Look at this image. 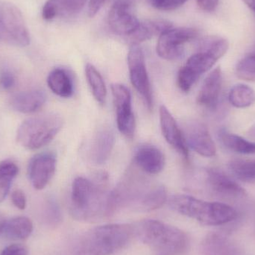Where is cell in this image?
Here are the masks:
<instances>
[{
    "instance_id": "obj_1",
    "label": "cell",
    "mask_w": 255,
    "mask_h": 255,
    "mask_svg": "<svg viewBox=\"0 0 255 255\" xmlns=\"http://www.w3.org/2000/svg\"><path fill=\"white\" fill-rule=\"evenodd\" d=\"M96 182L77 177L72 185L70 213L73 218L79 221H98L108 218L106 193L108 175L105 172L99 174Z\"/></svg>"
},
{
    "instance_id": "obj_2",
    "label": "cell",
    "mask_w": 255,
    "mask_h": 255,
    "mask_svg": "<svg viewBox=\"0 0 255 255\" xmlns=\"http://www.w3.org/2000/svg\"><path fill=\"white\" fill-rule=\"evenodd\" d=\"M133 236V225L98 226L77 238L72 246L70 255H111L125 248Z\"/></svg>"
},
{
    "instance_id": "obj_3",
    "label": "cell",
    "mask_w": 255,
    "mask_h": 255,
    "mask_svg": "<svg viewBox=\"0 0 255 255\" xmlns=\"http://www.w3.org/2000/svg\"><path fill=\"white\" fill-rule=\"evenodd\" d=\"M175 212L205 226H226L239 217L238 210L220 202H206L185 194H175L168 199Z\"/></svg>"
},
{
    "instance_id": "obj_4",
    "label": "cell",
    "mask_w": 255,
    "mask_h": 255,
    "mask_svg": "<svg viewBox=\"0 0 255 255\" xmlns=\"http://www.w3.org/2000/svg\"><path fill=\"white\" fill-rule=\"evenodd\" d=\"M134 236L159 255H183L188 250L185 232L160 220H144L133 225Z\"/></svg>"
},
{
    "instance_id": "obj_5",
    "label": "cell",
    "mask_w": 255,
    "mask_h": 255,
    "mask_svg": "<svg viewBox=\"0 0 255 255\" xmlns=\"http://www.w3.org/2000/svg\"><path fill=\"white\" fill-rule=\"evenodd\" d=\"M64 126L57 114H46L22 121L16 130L18 144L28 150H37L50 143Z\"/></svg>"
},
{
    "instance_id": "obj_6",
    "label": "cell",
    "mask_w": 255,
    "mask_h": 255,
    "mask_svg": "<svg viewBox=\"0 0 255 255\" xmlns=\"http://www.w3.org/2000/svg\"><path fill=\"white\" fill-rule=\"evenodd\" d=\"M0 40L19 47L30 43L29 33L22 13L10 3H0Z\"/></svg>"
},
{
    "instance_id": "obj_7",
    "label": "cell",
    "mask_w": 255,
    "mask_h": 255,
    "mask_svg": "<svg viewBox=\"0 0 255 255\" xmlns=\"http://www.w3.org/2000/svg\"><path fill=\"white\" fill-rule=\"evenodd\" d=\"M128 65L130 82L149 110L152 109L151 82L145 66L143 51L139 44H131L128 54Z\"/></svg>"
},
{
    "instance_id": "obj_8",
    "label": "cell",
    "mask_w": 255,
    "mask_h": 255,
    "mask_svg": "<svg viewBox=\"0 0 255 255\" xmlns=\"http://www.w3.org/2000/svg\"><path fill=\"white\" fill-rule=\"evenodd\" d=\"M199 31L193 28H171L159 36L157 43V55L167 61H175L184 55L185 43L197 37Z\"/></svg>"
},
{
    "instance_id": "obj_9",
    "label": "cell",
    "mask_w": 255,
    "mask_h": 255,
    "mask_svg": "<svg viewBox=\"0 0 255 255\" xmlns=\"http://www.w3.org/2000/svg\"><path fill=\"white\" fill-rule=\"evenodd\" d=\"M218 60L208 51H199L190 56L185 65L178 71V88L183 92L190 91L201 76L211 70Z\"/></svg>"
},
{
    "instance_id": "obj_10",
    "label": "cell",
    "mask_w": 255,
    "mask_h": 255,
    "mask_svg": "<svg viewBox=\"0 0 255 255\" xmlns=\"http://www.w3.org/2000/svg\"><path fill=\"white\" fill-rule=\"evenodd\" d=\"M112 91L116 107L118 129L126 137L132 139L134 136L136 122L132 110L130 91L121 84L112 85Z\"/></svg>"
},
{
    "instance_id": "obj_11",
    "label": "cell",
    "mask_w": 255,
    "mask_h": 255,
    "mask_svg": "<svg viewBox=\"0 0 255 255\" xmlns=\"http://www.w3.org/2000/svg\"><path fill=\"white\" fill-rule=\"evenodd\" d=\"M206 182L211 193L220 199L239 202L247 197V192L238 182L218 169L206 171Z\"/></svg>"
},
{
    "instance_id": "obj_12",
    "label": "cell",
    "mask_w": 255,
    "mask_h": 255,
    "mask_svg": "<svg viewBox=\"0 0 255 255\" xmlns=\"http://www.w3.org/2000/svg\"><path fill=\"white\" fill-rule=\"evenodd\" d=\"M56 154L52 151L38 153L28 162V177L31 185L37 190L44 189L56 171Z\"/></svg>"
},
{
    "instance_id": "obj_13",
    "label": "cell",
    "mask_w": 255,
    "mask_h": 255,
    "mask_svg": "<svg viewBox=\"0 0 255 255\" xmlns=\"http://www.w3.org/2000/svg\"><path fill=\"white\" fill-rule=\"evenodd\" d=\"M111 28L119 35L129 37L139 25L130 0H116L109 14Z\"/></svg>"
},
{
    "instance_id": "obj_14",
    "label": "cell",
    "mask_w": 255,
    "mask_h": 255,
    "mask_svg": "<svg viewBox=\"0 0 255 255\" xmlns=\"http://www.w3.org/2000/svg\"><path fill=\"white\" fill-rule=\"evenodd\" d=\"M184 136L188 147L203 157L215 156L217 148L206 126L198 121L188 122L184 127Z\"/></svg>"
},
{
    "instance_id": "obj_15",
    "label": "cell",
    "mask_w": 255,
    "mask_h": 255,
    "mask_svg": "<svg viewBox=\"0 0 255 255\" xmlns=\"http://www.w3.org/2000/svg\"><path fill=\"white\" fill-rule=\"evenodd\" d=\"M160 124L162 133L168 143L185 160H188L189 147L183 130L180 128L173 116L164 106H161L160 108Z\"/></svg>"
},
{
    "instance_id": "obj_16",
    "label": "cell",
    "mask_w": 255,
    "mask_h": 255,
    "mask_svg": "<svg viewBox=\"0 0 255 255\" xmlns=\"http://www.w3.org/2000/svg\"><path fill=\"white\" fill-rule=\"evenodd\" d=\"M133 161L142 172L148 175H157L164 169L163 152L151 144L139 145L135 151Z\"/></svg>"
},
{
    "instance_id": "obj_17",
    "label": "cell",
    "mask_w": 255,
    "mask_h": 255,
    "mask_svg": "<svg viewBox=\"0 0 255 255\" xmlns=\"http://www.w3.org/2000/svg\"><path fill=\"white\" fill-rule=\"evenodd\" d=\"M223 84V73L220 67L214 69L202 83L197 97L199 106L208 110H215L218 106Z\"/></svg>"
},
{
    "instance_id": "obj_18",
    "label": "cell",
    "mask_w": 255,
    "mask_h": 255,
    "mask_svg": "<svg viewBox=\"0 0 255 255\" xmlns=\"http://www.w3.org/2000/svg\"><path fill=\"white\" fill-rule=\"evenodd\" d=\"M200 253L202 255H245L232 239L220 232H211L204 238Z\"/></svg>"
},
{
    "instance_id": "obj_19",
    "label": "cell",
    "mask_w": 255,
    "mask_h": 255,
    "mask_svg": "<svg viewBox=\"0 0 255 255\" xmlns=\"http://www.w3.org/2000/svg\"><path fill=\"white\" fill-rule=\"evenodd\" d=\"M115 144V134L112 128L103 127L99 129L90 148L91 161L98 165L106 163L112 154Z\"/></svg>"
},
{
    "instance_id": "obj_20",
    "label": "cell",
    "mask_w": 255,
    "mask_h": 255,
    "mask_svg": "<svg viewBox=\"0 0 255 255\" xmlns=\"http://www.w3.org/2000/svg\"><path fill=\"white\" fill-rule=\"evenodd\" d=\"M46 102V93L42 90L34 89L15 94L10 97L9 104L15 112L29 115L40 111Z\"/></svg>"
},
{
    "instance_id": "obj_21",
    "label": "cell",
    "mask_w": 255,
    "mask_h": 255,
    "mask_svg": "<svg viewBox=\"0 0 255 255\" xmlns=\"http://www.w3.org/2000/svg\"><path fill=\"white\" fill-rule=\"evenodd\" d=\"M172 28V25L164 19H148L139 22L133 33L128 37L130 44H139L146 41L154 36L161 34L166 30Z\"/></svg>"
},
{
    "instance_id": "obj_22",
    "label": "cell",
    "mask_w": 255,
    "mask_h": 255,
    "mask_svg": "<svg viewBox=\"0 0 255 255\" xmlns=\"http://www.w3.org/2000/svg\"><path fill=\"white\" fill-rule=\"evenodd\" d=\"M47 85L52 93L61 98H70L74 93L73 79L64 69L52 70L48 76Z\"/></svg>"
},
{
    "instance_id": "obj_23",
    "label": "cell",
    "mask_w": 255,
    "mask_h": 255,
    "mask_svg": "<svg viewBox=\"0 0 255 255\" xmlns=\"http://www.w3.org/2000/svg\"><path fill=\"white\" fill-rule=\"evenodd\" d=\"M85 75L94 98L100 105H104L107 97V88L103 76L91 64H87Z\"/></svg>"
},
{
    "instance_id": "obj_24",
    "label": "cell",
    "mask_w": 255,
    "mask_h": 255,
    "mask_svg": "<svg viewBox=\"0 0 255 255\" xmlns=\"http://www.w3.org/2000/svg\"><path fill=\"white\" fill-rule=\"evenodd\" d=\"M34 226L32 221L26 217H17L7 221L4 232L13 239H28L32 233Z\"/></svg>"
},
{
    "instance_id": "obj_25",
    "label": "cell",
    "mask_w": 255,
    "mask_h": 255,
    "mask_svg": "<svg viewBox=\"0 0 255 255\" xmlns=\"http://www.w3.org/2000/svg\"><path fill=\"white\" fill-rule=\"evenodd\" d=\"M220 136L223 145L234 152L244 154H255V142L226 131H221Z\"/></svg>"
},
{
    "instance_id": "obj_26",
    "label": "cell",
    "mask_w": 255,
    "mask_h": 255,
    "mask_svg": "<svg viewBox=\"0 0 255 255\" xmlns=\"http://www.w3.org/2000/svg\"><path fill=\"white\" fill-rule=\"evenodd\" d=\"M229 100L237 109H245L255 103V91L244 84L235 85L229 91Z\"/></svg>"
},
{
    "instance_id": "obj_27",
    "label": "cell",
    "mask_w": 255,
    "mask_h": 255,
    "mask_svg": "<svg viewBox=\"0 0 255 255\" xmlns=\"http://www.w3.org/2000/svg\"><path fill=\"white\" fill-rule=\"evenodd\" d=\"M19 172V168L10 160L0 162V203L7 197L12 183Z\"/></svg>"
},
{
    "instance_id": "obj_28",
    "label": "cell",
    "mask_w": 255,
    "mask_h": 255,
    "mask_svg": "<svg viewBox=\"0 0 255 255\" xmlns=\"http://www.w3.org/2000/svg\"><path fill=\"white\" fill-rule=\"evenodd\" d=\"M229 169L238 179L245 182L255 181V160H233L229 163Z\"/></svg>"
},
{
    "instance_id": "obj_29",
    "label": "cell",
    "mask_w": 255,
    "mask_h": 255,
    "mask_svg": "<svg viewBox=\"0 0 255 255\" xmlns=\"http://www.w3.org/2000/svg\"><path fill=\"white\" fill-rule=\"evenodd\" d=\"M237 76L243 80L255 82V53L243 58L236 67Z\"/></svg>"
},
{
    "instance_id": "obj_30",
    "label": "cell",
    "mask_w": 255,
    "mask_h": 255,
    "mask_svg": "<svg viewBox=\"0 0 255 255\" xmlns=\"http://www.w3.org/2000/svg\"><path fill=\"white\" fill-rule=\"evenodd\" d=\"M44 219L49 226H58L62 221V213L59 205L53 199L46 201L44 208Z\"/></svg>"
},
{
    "instance_id": "obj_31",
    "label": "cell",
    "mask_w": 255,
    "mask_h": 255,
    "mask_svg": "<svg viewBox=\"0 0 255 255\" xmlns=\"http://www.w3.org/2000/svg\"><path fill=\"white\" fill-rule=\"evenodd\" d=\"M58 14L63 13H76L80 11L85 6L86 0H54Z\"/></svg>"
},
{
    "instance_id": "obj_32",
    "label": "cell",
    "mask_w": 255,
    "mask_h": 255,
    "mask_svg": "<svg viewBox=\"0 0 255 255\" xmlns=\"http://www.w3.org/2000/svg\"><path fill=\"white\" fill-rule=\"evenodd\" d=\"M187 0H150L151 4L156 9L172 10L181 7Z\"/></svg>"
},
{
    "instance_id": "obj_33",
    "label": "cell",
    "mask_w": 255,
    "mask_h": 255,
    "mask_svg": "<svg viewBox=\"0 0 255 255\" xmlns=\"http://www.w3.org/2000/svg\"><path fill=\"white\" fill-rule=\"evenodd\" d=\"M16 85V77L14 74L7 69L0 72V88L4 91L11 90Z\"/></svg>"
},
{
    "instance_id": "obj_34",
    "label": "cell",
    "mask_w": 255,
    "mask_h": 255,
    "mask_svg": "<svg viewBox=\"0 0 255 255\" xmlns=\"http://www.w3.org/2000/svg\"><path fill=\"white\" fill-rule=\"evenodd\" d=\"M12 203L17 209L23 211L26 208V196L22 190H15L11 193L10 196Z\"/></svg>"
},
{
    "instance_id": "obj_35",
    "label": "cell",
    "mask_w": 255,
    "mask_h": 255,
    "mask_svg": "<svg viewBox=\"0 0 255 255\" xmlns=\"http://www.w3.org/2000/svg\"><path fill=\"white\" fill-rule=\"evenodd\" d=\"M58 15V7H57L55 1L54 0H48L45 3L43 10H42V16H43V19H46V20H51Z\"/></svg>"
},
{
    "instance_id": "obj_36",
    "label": "cell",
    "mask_w": 255,
    "mask_h": 255,
    "mask_svg": "<svg viewBox=\"0 0 255 255\" xmlns=\"http://www.w3.org/2000/svg\"><path fill=\"white\" fill-rule=\"evenodd\" d=\"M0 255H28V250L22 244H12L5 247Z\"/></svg>"
},
{
    "instance_id": "obj_37",
    "label": "cell",
    "mask_w": 255,
    "mask_h": 255,
    "mask_svg": "<svg viewBox=\"0 0 255 255\" xmlns=\"http://www.w3.org/2000/svg\"><path fill=\"white\" fill-rule=\"evenodd\" d=\"M109 0H90L88 5V13L91 17L97 15L100 9L105 5Z\"/></svg>"
},
{
    "instance_id": "obj_38",
    "label": "cell",
    "mask_w": 255,
    "mask_h": 255,
    "mask_svg": "<svg viewBox=\"0 0 255 255\" xmlns=\"http://www.w3.org/2000/svg\"><path fill=\"white\" fill-rule=\"evenodd\" d=\"M201 9L207 12H213L217 9L219 0H196Z\"/></svg>"
},
{
    "instance_id": "obj_39",
    "label": "cell",
    "mask_w": 255,
    "mask_h": 255,
    "mask_svg": "<svg viewBox=\"0 0 255 255\" xmlns=\"http://www.w3.org/2000/svg\"><path fill=\"white\" fill-rule=\"evenodd\" d=\"M6 223H7V220L6 219L0 214V234L1 232H4V228H5Z\"/></svg>"
},
{
    "instance_id": "obj_40",
    "label": "cell",
    "mask_w": 255,
    "mask_h": 255,
    "mask_svg": "<svg viewBox=\"0 0 255 255\" xmlns=\"http://www.w3.org/2000/svg\"><path fill=\"white\" fill-rule=\"evenodd\" d=\"M255 13V0H242Z\"/></svg>"
},
{
    "instance_id": "obj_41",
    "label": "cell",
    "mask_w": 255,
    "mask_h": 255,
    "mask_svg": "<svg viewBox=\"0 0 255 255\" xmlns=\"http://www.w3.org/2000/svg\"><path fill=\"white\" fill-rule=\"evenodd\" d=\"M252 133H253V135H255V127L252 129Z\"/></svg>"
}]
</instances>
